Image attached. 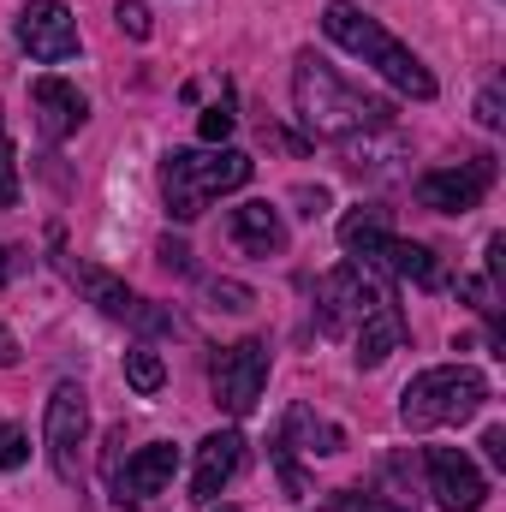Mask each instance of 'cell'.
I'll return each instance as SVG.
<instances>
[{"label": "cell", "instance_id": "44dd1931", "mask_svg": "<svg viewBox=\"0 0 506 512\" xmlns=\"http://www.w3.org/2000/svg\"><path fill=\"white\" fill-rule=\"evenodd\" d=\"M322 512H411V507H393V501H381V495H358V489H334Z\"/></svg>", "mask_w": 506, "mask_h": 512}, {"label": "cell", "instance_id": "1f68e13d", "mask_svg": "<svg viewBox=\"0 0 506 512\" xmlns=\"http://www.w3.org/2000/svg\"><path fill=\"white\" fill-rule=\"evenodd\" d=\"M6 364H18V346H12V334L0 328V370H6Z\"/></svg>", "mask_w": 506, "mask_h": 512}, {"label": "cell", "instance_id": "3957f363", "mask_svg": "<svg viewBox=\"0 0 506 512\" xmlns=\"http://www.w3.org/2000/svg\"><path fill=\"white\" fill-rule=\"evenodd\" d=\"M256 161L245 149H167L161 155V203L173 221H197L215 197L251 185Z\"/></svg>", "mask_w": 506, "mask_h": 512}, {"label": "cell", "instance_id": "9c48e42d", "mask_svg": "<svg viewBox=\"0 0 506 512\" xmlns=\"http://www.w3.org/2000/svg\"><path fill=\"white\" fill-rule=\"evenodd\" d=\"M12 36L30 60L54 66V60H72L78 54V18L60 6V0H30L18 18H12Z\"/></svg>", "mask_w": 506, "mask_h": 512}, {"label": "cell", "instance_id": "4316f807", "mask_svg": "<svg viewBox=\"0 0 506 512\" xmlns=\"http://www.w3.org/2000/svg\"><path fill=\"white\" fill-rule=\"evenodd\" d=\"M18 203V161H12V143L0 137V209Z\"/></svg>", "mask_w": 506, "mask_h": 512}, {"label": "cell", "instance_id": "ffe728a7", "mask_svg": "<svg viewBox=\"0 0 506 512\" xmlns=\"http://www.w3.org/2000/svg\"><path fill=\"white\" fill-rule=\"evenodd\" d=\"M126 382L137 387V393H161V382H167V364H161V352H149V346H131V352H126Z\"/></svg>", "mask_w": 506, "mask_h": 512}, {"label": "cell", "instance_id": "6da1fadb", "mask_svg": "<svg viewBox=\"0 0 506 512\" xmlns=\"http://www.w3.org/2000/svg\"><path fill=\"white\" fill-rule=\"evenodd\" d=\"M292 108H298V126L322 143H358V137H376L393 131V102L352 90L328 60H316L310 48L292 60Z\"/></svg>", "mask_w": 506, "mask_h": 512}, {"label": "cell", "instance_id": "30bf717a", "mask_svg": "<svg viewBox=\"0 0 506 512\" xmlns=\"http://www.w3.org/2000/svg\"><path fill=\"white\" fill-rule=\"evenodd\" d=\"M495 185V155H477L465 167H435L417 179V203L435 215H471L483 203V191Z\"/></svg>", "mask_w": 506, "mask_h": 512}, {"label": "cell", "instance_id": "cb8c5ba5", "mask_svg": "<svg viewBox=\"0 0 506 512\" xmlns=\"http://www.w3.org/2000/svg\"><path fill=\"white\" fill-rule=\"evenodd\" d=\"M233 126H239V120H233V108H227V102L203 108V120H197V131H203V143H227V137H233Z\"/></svg>", "mask_w": 506, "mask_h": 512}, {"label": "cell", "instance_id": "7a4b0ae2", "mask_svg": "<svg viewBox=\"0 0 506 512\" xmlns=\"http://www.w3.org/2000/svg\"><path fill=\"white\" fill-rule=\"evenodd\" d=\"M322 30H328V42H340L346 54H358L364 66H376L399 96H411V102H435V72H429L405 42H393L358 0H328V6H322Z\"/></svg>", "mask_w": 506, "mask_h": 512}, {"label": "cell", "instance_id": "277c9868", "mask_svg": "<svg viewBox=\"0 0 506 512\" xmlns=\"http://www.w3.org/2000/svg\"><path fill=\"white\" fill-rule=\"evenodd\" d=\"M489 399V376L471 364H441L411 376L399 393V423L405 429H441V423H471Z\"/></svg>", "mask_w": 506, "mask_h": 512}, {"label": "cell", "instance_id": "7c38bea8", "mask_svg": "<svg viewBox=\"0 0 506 512\" xmlns=\"http://www.w3.org/2000/svg\"><path fill=\"white\" fill-rule=\"evenodd\" d=\"M239 459H245V435H239V429H215V435L197 447L191 501H197V507H215V501H221V489L239 477Z\"/></svg>", "mask_w": 506, "mask_h": 512}, {"label": "cell", "instance_id": "9a60e30c", "mask_svg": "<svg viewBox=\"0 0 506 512\" xmlns=\"http://www.w3.org/2000/svg\"><path fill=\"white\" fill-rule=\"evenodd\" d=\"M233 245L251 256H280L286 251V221H280V209H268V203H239L233 209Z\"/></svg>", "mask_w": 506, "mask_h": 512}, {"label": "cell", "instance_id": "d6986e66", "mask_svg": "<svg viewBox=\"0 0 506 512\" xmlns=\"http://www.w3.org/2000/svg\"><path fill=\"white\" fill-rule=\"evenodd\" d=\"M280 441H286V447H304V453H316V459H334V453L346 447L340 423L316 417L310 405H292V411H286V429H280Z\"/></svg>", "mask_w": 506, "mask_h": 512}, {"label": "cell", "instance_id": "2e32d148", "mask_svg": "<svg viewBox=\"0 0 506 512\" xmlns=\"http://www.w3.org/2000/svg\"><path fill=\"white\" fill-rule=\"evenodd\" d=\"M381 268L387 274H399V280H411V286H423V292H441L447 286V268H441V256L429 251V245H417V239H387V251H381Z\"/></svg>", "mask_w": 506, "mask_h": 512}, {"label": "cell", "instance_id": "d4e9b609", "mask_svg": "<svg viewBox=\"0 0 506 512\" xmlns=\"http://www.w3.org/2000/svg\"><path fill=\"white\" fill-rule=\"evenodd\" d=\"M209 298L221 304V310H251L256 292L251 286H239V280H209Z\"/></svg>", "mask_w": 506, "mask_h": 512}, {"label": "cell", "instance_id": "7402d4cb", "mask_svg": "<svg viewBox=\"0 0 506 512\" xmlns=\"http://www.w3.org/2000/svg\"><path fill=\"white\" fill-rule=\"evenodd\" d=\"M477 120H483L489 131L506 126V84H501V78H489V84H483V96H477Z\"/></svg>", "mask_w": 506, "mask_h": 512}, {"label": "cell", "instance_id": "603a6c76", "mask_svg": "<svg viewBox=\"0 0 506 512\" xmlns=\"http://www.w3.org/2000/svg\"><path fill=\"white\" fill-rule=\"evenodd\" d=\"M30 459V435L18 423H0V471H18Z\"/></svg>", "mask_w": 506, "mask_h": 512}, {"label": "cell", "instance_id": "ac0fdd59", "mask_svg": "<svg viewBox=\"0 0 506 512\" xmlns=\"http://www.w3.org/2000/svg\"><path fill=\"white\" fill-rule=\"evenodd\" d=\"M72 280L84 286V298H90L102 316H114V322H131V310H137V292H131L120 274H108V268H96V262H72Z\"/></svg>", "mask_w": 506, "mask_h": 512}, {"label": "cell", "instance_id": "8992f818", "mask_svg": "<svg viewBox=\"0 0 506 512\" xmlns=\"http://www.w3.org/2000/svg\"><path fill=\"white\" fill-rule=\"evenodd\" d=\"M209 387H215V405L227 417H251L262 387H268V340H239V346L215 352Z\"/></svg>", "mask_w": 506, "mask_h": 512}, {"label": "cell", "instance_id": "4dcf8cb0", "mask_svg": "<svg viewBox=\"0 0 506 512\" xmlns=\"http://www.w3.org/2000/svg\"><path fill=\"white\" fill-rule=\"evenodd\" d=\"M483 453H489V465L506 471V429H489V435H483Z\"/></svg>", "mask_w": 506, "mask_h": 512}, {"label": "cell", "instance_id": "f546056e", "mask_svg": "<svg viewBox=\"0 0 506 512\" xmlns=\"http://www.w3.org/2000/svg\"><path fill=\"white\" fill-rule=\"evenodd\" d=\"M298 203H304V209H298V215H310V221H316V215H322V209H328V191H322V185H316V191H310V185H304V191H298Z\"/></svg>", "mask_w": 506, "mask_h": 512}, {"label": "cell", "instance_id": "4fadbf2b", "mask_svg": "<svg viewBox=\"0 0 506 512\" xmlns=\"http://www.w3.org/2000/svg\"><path fill=\"white\" fill-rule=\"evenodd\" d=\"M173 471H179V447H167V441L137 447V459H126V471L114 477V501H149V495H161L173 483Z\"/></svg>", "mask_w": 506, "mask_h": 512}, {"label": "cell", "instance_id": "836d02e7", "mask_svg": "<svg viewBox=\"0 0 506 512\" xmlns=\"http://www.w3.org/2000/svg\"><path fill=\"white\" fill-rule=\"evenodd\" d=\"M221 512H239V507H221Z\"/></svg>", "mask_w": 506, "mask_h": 512}, {"label": "cell", "instance_id": "d6a6232c", "mask_svg": "<svg viewBox=\"0 0 506 512\" xmlns=\"http://www.w3.org/2000/svg\"><path fill=\"white\" fill-rule=\"evenodd\" d=\"M6 280H12V256L0 251V286H6Z\"/></svg>", "mask_w": 506, "mask_h": 512}, {"label": "cell", "instance_id": "ba28073f", "mask_svg": "<svg viewBox=\"0 0 506 512\" xmlns=\"http://www.w3.org/2000/svg\"><path fill=\"white\" fill-rule=\"evenodd\" d=\"M423 471H429V495H435L441 512H483L489 477L477 471V459L465 447H429L423 453Z\"/></svg>", "mask_w": 506, "mask_h": 512}, {"label": "cell", "instance_id": "f1b7e54d", "mask_svg": "<svg viewBox=\"0 0 506 512\" xmlns=\"http://www.w3.org/2000/svg\"><path fill=\"white\" fill-rule=\"evenodd\" d=\"M120 447H126V429H108V453H102V471H108V483L126 471V453H120Z\"/></svg>", "mask_w": 506, "mask_h": 512}, {"label": "cell", "instance_id": "5b68a950", "mask_svg": "<svg viewBox=\"0 0 506 512\" xmlns=\"http://www.w3.org/2000/svg\"><path fill=\"white\" fill-rule=\"evenodd\" d=\"M381 298H393V292L376 280V262H340V268L322 280V292H316V328H322L328 340L358 334V322L376 310Z\"/></svg>", "mask_w": 506, "mask_h": 512}, {"label": "cell", "instance_id": "5bb4252c", "mask_svg": "<svg viewBox=\"0 0 506 512\" xmlns=\"http://www.w3.org/2000/svg\"><path fill=\"white\" fill-rule=\"evenodd\" d=\"M352 340H358V370H381V364L405 346V316H399V304H393V298H381L376 310L358 322V334H352Z\"/></svg>", "mask_w": 506, "mask_h": 512}, {"label": "cell", "instance_id": "8fae6325", "mask_svg": "<svg viewBox=\"0 0 506 512\" xmlns=\"http://www.w3.org/2000/svg\"><path fill=\"white\" fill-rule=\"evenodd\" d=\"M30 114H36V131L48 143H66L72 131L90 120V96L78 84H66V78H36L30 84Z\"/></svg>", "mask_w": 506, "mask_h": 512}, {"label": "cell", "instance_id": "e0dca14e", "mask_svg": "<svg viewBox=\"0 0 506 512\" xmlns=\"http://www.w3.org/2000/svg\"><path fill=\"white\" fill-rule=\"evenodd\" d=\"M387 239H393V221H387L381 203H358V209L340 221V245H346L352 262H381Z\"/></svg>", "mask_w": 506, "mask_h": 512}, {"label": "cell", "instance_id": "52a82bcc", "mask_svg": "<svg viewBox=\"0 0 506 512\" xmlns=\"http://www.w3.org/2000/svg\"><path fill=\"white\" fill-rule=\"evenodd\" d=\"M90 435V393L78 382H60L48 393V411H42V441H48V459H54V477L60 483H78V447Z\"/></svg>", "mask_w": 506, "mask_h": 512}, {"label": "cell", "instance_id": "83f0119b", "mask_svg": "<svg viewBox=\"0 0 506 512\" xmlns=\"http://www.w3.org/2000/svg\"><path fill=\"white\" fill-rule=\"evenodd\" d=\"M155 256H161V268H173V274H191V245H179V239H161V245H155Z\"/></svg>", "mask_w": 506, "mask_h": 512}, {"label": "cell", "instance_id": "484cf974", "mask_svg": "<svg viewBox=\"0 0 506 512\" xmlns=\"http://www.w3.org/2000/svg\"><path fill=\"white\" fill-rule=\"evenodd\" d=\"M114 18H120V30H126V36H137V42H143V36L155 30V24H149V6H143V0H120V12H114Z\"/></svg>", "mask_w": 506, "mask_h": 512}]
</instances>
